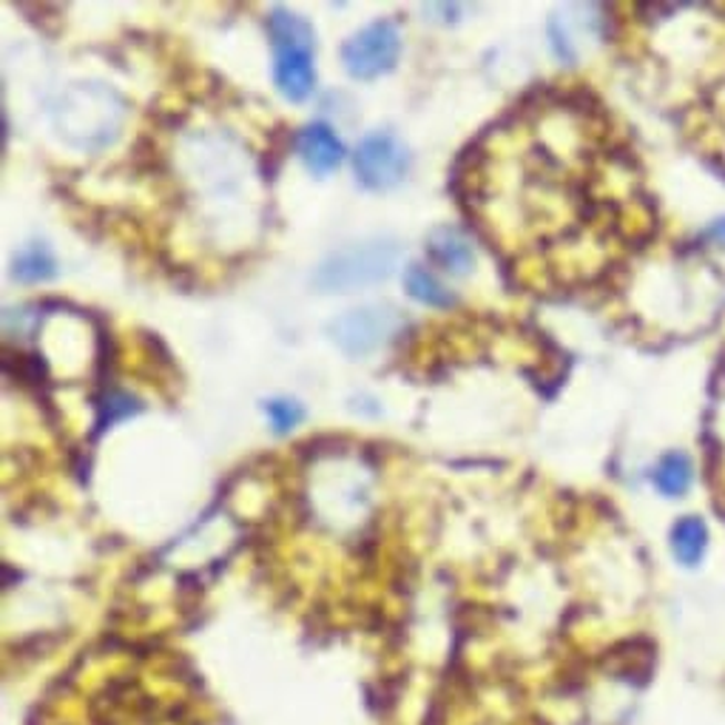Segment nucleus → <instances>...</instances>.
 Returning <instances> with one entry per match:
<instances>
[{
	"mask_svg": "<svg viewBox=\"0 0 725 725\" xmlns=\"http://www.w3.org/2000/svg\"><path fill=\"white\" fill-rule=\"evenodd\" d=\"M270 43H274V80L282 98L302 103L314 92V27L302 14L285 7H276L268 18Z\"/></svg>",
	"mask_w": 725,
	"mask_h": 725,
	"instance_id": "nucleus-1",
	"label": "nucleus"
},
{
	"mask_svg": "<svg viewBox=\"0 0 725 725\" xmlns=\"http://www.w3.org/2000/svg\"><path fill=\"white\" fill-rule=\"evenodd\" d=\"M396 262H399V245L387 236H376L325 256L310 282L321 294H350L387 279L396 270Z\"/></svg>",
	"mask_w": 725,
	"mask_h": 725,
	"instance_id": "nucleus-2",
	"label": "nucleus"
},
{
	"mask_svg": "<svg viewBox=\"0 0 725 725\" xmlns=\"http://www.w3.org/2000/svg\"><path fill=\"white\" fill-rule=\"evenodd\" d=\"M401 325H405V316L399 314V307L365 305L336 316L327 325V334L347 356H367L387 345L392 336L399 334Z\"/></svg>",
	"mask_w": 725,
	"mask_h": 725,
	"instance_id": "nucleus-3",
	"label": "nucleus"
},
{
	"mask_svg": "<svg viewBox=\"0 0 725 725\" xmlns=\"http://www.w3.org/2000/svg\"><path fill=\"white\" fill-rule=\"evenodd\" d=\"M399 52V29L392 27L390 20H376L370 27L359 29L341 47V63H345V72L354 80H376L396 69Z\"/></svg>",
	"mask_w": 725,
	"mask_h": 725,
	"instance_id": "nucleus-4",
	"label": "nucleus"
},
{
	"mask_svg": "<svg viewBox=\"0 0 725 725\" xmlns=\"http://www.w3.org/2000/svg\"><path fill=\"white\" fill-rule=\"evenodd\" d=\"M356 180L370 191H387L399 185L410 171V151L390 131H372L354 154Z\"/></svg>",
	"mask_w": 725,
	"mask_h": 725,
	"instance_id": "nucleus-5",
	"label": "nucleus"
},
{
	"mask_svg": "<svg viewBox=\"0 0 725 725\" xmlns=\"http://www.w3.org/2000/svg\"><path fill=\"white\" fill-rule=\"evenodd\" d=\"M296 151H299L305 169L316 177H327L345 160V145L336 137V131L325 123L305 125L299 131V140H296Z\"/></svg>",
	"mask_w": 725,
	"mask_h": 725,
	"instance_id": "nucleus-6",
	"label": "nucleus"
},
{
	"mask_svg": "<svg viewBox=\"0 0 725 725\" xmlns=\"http://www.w3.org/2000/svg\"><path fill=\"white\" fill-rule=\"evenodd\" d=\"M427 256L452 276H467L476 265L470 236L456 225H438L427 234Z\"/></svg>",
	"mask_w": 725,
	"mask_h": 725,
	"instance_id": "nucleus-7",
	"label": "nucleus"
},
{
	"mask_svg": "<svg viewBox=\"0 0 725 725\" xmlns=\"http://www.w3.org/2000/svg\"><path fill=\"white\" fill-rule=\"evenodd\" d=\"M405 290L412 296L416 302L427 307H452L456 305V294L447 288L445 282L438 279L430 268L425 265H407L405 270Z\"/></svg>",
	"mask_w": 725,
	"mask_h": 725,
	"instance_id": "nucleus-8",
	"label": "nucleus"
},
{
	"mask_svg": "<svg viewBox=\"0 0 725 725\" xmlns=\"http://www.w3.org/2000/svg\"><path fill=\"white\" fill-rule=\"evenodd\" d=\"M58 274V262H54L52 251L43 245V242H32L29 248H23L20 254H14L12 259V279L18 282H47Z\"/></svg>",
	"mask_w": 725,
	"mask_h": 725,
	"instance_id": "nucleus-9",
	"label": "nucleus"
},
{
	"mask_svg": "<svg viewBox=\"0 0 725 725\" xmlns=\"http://www.w3.org/2000/svg\"><path fill=\"white\" fill-rule=\"evenodd\" d=\"M708 547V530L706 523L700 518H683L672 530V549L674 558L686 566H694L700 563V558L706 555Z\"/></svg>",
	"mask_w": 725,
	"mask_h": 725,
	"instance_id": "nucleus-10",
	"label": "nucleus"
},
{
	"mask_svg": "<svg viewBox=\"0 0 725 725\" xmlns=\"http://www.w3.org/2000/svg\"><path fill=\"white\" fill-rule=\"evenodd\" d=\"M654 483L657 490L668 498H677L688 490L692 483V461L683 452H672L661 461L657 472H654Z\"/></svg>",
	"mask_w": 725,
	"mask_h": 725,
	"instance_id": "nucleus-11",
	"label": "nucleus"
},
{
	"mask_svg": "<svg viewBox=\"0 0 725 725\" xmlns=\"http://www.w3.org/2000/svg\"><path fill=\"white\" fill-rule=\"evenodd\" d=\"M140 410H143V405H140L134 396L120 390H109L98 405V430H105V427H112L114 421L129 419V416H137Z\"/></svg>",
	"mask_w": 725,
	"mask_h": 725,
	"instance_id": "nucleus-12",
	"label": "nucleus"
},
{
	"mask_svg": "<svg viewBox=\"0 0 725 725\" xmlns=\"http://www.w3.org/2000/svg\"><path fill=\"white\" fill-rule=\"evenodd\" d=\"M265 416H268L274 432L285 436V432H290L294 427L302 425L305 410H302V405H296V401L290 399H270L265 401Z\"/></svg>",
	"mask_w": 725,
	"mask_h": 725,
	"instance_id": "nucleus-13",
	"label": "nucleus"
}]
</instances>
